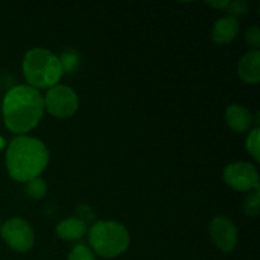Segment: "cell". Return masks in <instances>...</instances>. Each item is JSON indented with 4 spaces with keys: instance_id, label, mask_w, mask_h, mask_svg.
Wrapping results in <instances>:
<instances>
[{
    "instance_id": "9",
    "label": "cell",
    "mask_w": 260,
    "mask_h": 260,
    "mask_svg": "<svg viewBox=\"0 0 260 260\" xmlns=\"http://www.w3.org/2000/svg\"><path fill=\"white\" fill-rule=\"evenodd\" d=\"M238 75L244 83L258 84L260 81V52L253 50L246 52L238 63Z\"/></svg>"
},
{
    "instance_id": "4",
    "label": "cell",
    "mask_w": 260,
    "mask_h": 260,
    "mask_svg": "<svg viewBox=\"0 0 260 260\" xmlns=\"http://www.w3.org/2000/svg\"><path fill=\"white\" fill-rule=\"evenodd\" d=\"M91 249L102 258H116L129 246V234L122 223L111 220L94 222L88 231Z\"/></svg>"
},
{
    "instance_id": "2",
    "label": "cell",
    "mask_w": 260,
    "mask_h": 260,
    "mask_svg": "<svg viewBox=\"0 0 260 260\" xmlns=\"http://www.w3.org/2000/svg\"><path fill=\"white\" fill-rule=\"evenodd\" d=\"M50 160V152L41 140L19 135L9 142L5 164L10 177L17 182H28L40 177Z\"/></svg>"
},
{
    "instance_id": "19",
    "label": "cell",
    "mask_w": 260,
    "mask_h": 260,
    "mask_svg": "<svg viewBox=\"0 0 260 260\" xmlns=\"http://www.w3.org/2000/svg\"><path fill=\"white\" fill-rule=\"evenodd\" d=\"M245 38L248 45L253 46L254 50H258V47L260 46V29L259 27H250L246 29L245 33Z\"/></svg>"
},
{
    "instance_id": "7",
    "label": "cell",
    "mask_w": 260,
    "mask_h": 260,
    "mask_svg": "<svg viewBox=\"0 0 260 260\" xmlns=\"http://www.w3.org/2000/svg\"><path fill=\"white\" fill-rule=\"evenodd\" d=\"M223 180L229 187L239 192H250L259 188V174L250 162L236 161L223 169Z\"/></svg>"
},
{
    "instance_id": "6",
    "label": "cell",
    "mask_w": 260,
    "mask_h": 260,
    "mask_svg": "<svg viewBox=\"0 0 260 260\" xmlns=\"http://www.w3.org/2000/svg\"><path fill=\"white\" fill-rule=\"evenodd\" d=\"M0 234L7 245L18 253L30 250L35 244V234L32 228L23 218L14 217L8 220L2 225Z\"/></svg>"
},
{
    "instance_id": "16",
    "label": "cell",
    "mask_w": 260,
    "mask_h": 260,
    "mask_svg": "<svg viewBox=\"0 0 260 260\" xmlns=\"http://www.w3.org/2000/svg\"><path fill=\"white\" fill-rule=\"evenodd\" d=\"M68 260H95V256H94V253L90 248H88L84 244H78L70 251Z\"/></svg>"
},
{
    "instance_id": "15",
    "label": "cell",
    "mask_w": 260,
    "mask_h": 260,
    "mask_svg": "<svg viewBox=\"0 0 260 260\" xmlns=\"http://www.w3.org/2000/svg\"><path fill=\"white\" fill-rule=\"evenodd\" d=\"M259 135H260V129L258 128V127L254 129H251V131L249 132L248 137H246V142H245L246 150H248L249 154H250L251 156L256 160V161H259V157H260V152H259L260 136Z\"/></svg>"
},
{
    "instance_id": "14",
    "label": "cell",
    "mask_w": 260,
    "mask_h": 260,
    "mask_svg": "<svg viewBox=\"0 0 260 260\" xmlns=\"http://www.w3.org/2000/svg\"><path fill=\"white\" fill-rule=\"evenodd\" d=\"M25 192L35 200H41L45 197L46 192H47V184L41 177L33 178V179L25 182Z\"/></svg>"
},
{
    "instance_id": "13",
    "label": "cell",
    "mask_w": 260,
    "mask_h": 260,
    "mask_svg": "<svg viewBox=\"0 0 260 260\" xmlns=\"http://www.w3.org/2000/svg\"><path fill=\"white\" fill-rule=\"evenodd\" d=\"M63 73H74L80 65V56L75 50H66L58 57Z\"/></svg>"
},
{
    "instance_id": "17",
    "label": "cell",
    "mask_w": 260,
    "mask_h": 260,
    "mask_svg": "<svg viewBox=\"0 0 260 260\" xmlns=\"http://www.w3.org/2000/svg\"><path fill=\"white\" fill-rule=\"evenodd\" d=\"M259 188H256L255 192L250 193L244 203V212L246 216H256L259 213Z\"/></svg>"
},
{
    "instance_id": "20",
    "label": "cell",
    "mask_w": 260,
    "mask_h": 260,
    "mask_svg": "<svg viewBox=\"0 0 260 260\" xmlns=\"http://www.w3.org/2000/svg\"><path fill=\"white\" fill-rule=\"evenodd\" d=\"M230 2H207L208 5L213 8H218V9H226Z\"/></svg>"
},
{
    "instance_id": "10",
    "label": "cell",
    "mask_w": 260,
    "mask_h": 260,
    "mask_svg": "<svg viewBox=\"0 0 260 260\" xmlns=\"http://www.w3.org/2000/svg\"><path fill=\"white\" fill-rule=\"evenodd\" d=\"M225 121L234 132L241 134L250 129L253 124V114L248 108L240 104H230L226 108Z\"/></svg>"
},
{
    "instance_id": "5",
    "label": "cell",
    "mask_w": 260,
    "mask_h": 260,
    "mask_svg": "<svg viewBox=\"0 0 260 260\" xmlns=\"http://www.w3.org/2000/svg\"><path fill=\"white\" fill-rule=\"evenodd\" d=\"M45 108L57 118H68L75 114L79 108V98L73 88L68 85L52 86L47 90L43 98Z\"/></svg>"
},
{
    "instance_id": "3",
    "label": "cell",
    "mask_w": 260,
    "mask_h": 260,
    "mask_svg": "<svg viewBox=\"0 0 260 260\" xmlns=\"http://www.w3.org/2000/svg\"><path fill=\"white\" fill-rule=\"evenodd\" d=\"M23 75L35 89H50L57 85L63 71L57 56L46 48H32L24 55Z\"/></svg>"
},
{
    "instance_id": "18",
    "label": "cell",
    "mask_w": 260,
    "mask_h": 260,
    "mask_svg": "<svg viewBox=\"0 0 260 260\" xmlns=\"http://www.w3.org/2000/svg\"><path fill=\"white\" fill-rule=\"evenodd\" d=\"M246 9H248V4H246V2H243V0L230 2L229 3L228 8H226V10L229 12V15L234 18H236L238 15L245 14Z\"/></svg>"
},
{
    "instance_id": "21",
    "label": "cell",
    "mask_w": 260,
    "mask_h": 260,
    "mask_svg": "<svg viewBox=\"0 0 260 260\" xmlns=\"http://www.w3.org/2000/svg\"><path fill=\"white\" fill-rule=\"evenodd\" d=\"M0 230H2V222H0Z\"/></svg>"
},
{
    "instance_id": "11",
    "label": "cell",
    "mask_w": 260,
    "mask_h": 260,
    "mask_svg": "<svg viewBox=\"0 0 260 260\" xmlns=\"http://www.w3.org/2000/svg\"><path fill=\"white\" fill-rule=\"evenodd\" d=\"M239 29H240V23L238 18L230 15L220 18L212 28V41L217 45H229L238 36Z\"/></svg>"
},
{
    "instance_id": "8",
    "label": "cell",
    "mask_w": 260,
    "mask_h": 260,
    "mask_svg": "<svg viewBox=\"0 0 260 260\" xmlns=\"http://www.w3.org/2000/svg\"><path fill=\"white\" fill-rule=\"evenodd\" d=\"M210 238L216 248L223 253H231L238 244V229L225 216H217L210 225Z\"/></svg>"
},
{
    "instance_id": "12",
    "label": "cell",
    "mask_w": 260,
    "mask_h": 260,
    "mask_svg": "<svg viewBox=\"0 0 260 260\" xmlns=\"http://www.w3.org/2000/svg\"><path fill=\"white\" fill-rule=\"evenodd\" d=\"M88 231L86 223L79 217H69L61 221L56 228V235L62 240L73 241L83 238Z\"/></svg>"
},
{
    "instance_id": "1",
    "label": "cell",
    "mask_w": 260,
    "mask_h": 260,
    "mask_svg": "<svg viewBox=\"0 0 260 260\" xmlns=\"http://www.w3.org/2000/svg\"><path fill=\"white\" fill-rule=\"evenodd\" d=\"M45 111L43 96L29 85H17L4 96L3 119L10 132L24 135L40 123Z\"/></svg>"
}]
</instances>
